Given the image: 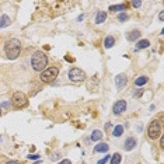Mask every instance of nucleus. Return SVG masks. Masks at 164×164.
<instances>
[{"label": "nucleus", "instance_id": "obj_21", "mask_svg": "<svg viewBox=\"0 0 164 164\" xmlns=\"http://www.w3.org/2000/svg\"><path fill=\"white\" fill-rule=\"evenodd\" d=\"M128 19H129V16H128L126 13H119V16H118V21L124 23V21H126Z\"/></svg>", "mask_w": 164, "mask_h": 164}, {"label": "nucleus", "instance_id": "obj_30", "mask_svg": "<svg viewBox=\"0 0 164 164\" xmlns=\"http://www.w3.org/2000/svg\"><path fill=\"white\" fill-rule=\"evenodd\" d=\"M160 147H164V135L160 136Z\"/></svg>", "mask_w": 164, "mask_h": 164}, {"label": "nucleus", "instance_id": "obj_4", "mask_svg": "<svg viewBox=\"0 0 164 164\" xmlns=\"http://www.w3.org/2000/svg\"><path fill=\"white\" fill-rule=\"evenodd\" d=\"M59 74V69L56 66H52V67H46L44 71L40 73V80L45 84H49V83H53L56 80Z\"/></svg>", "mask_w": 164, "mask_h": 164}, {"label": "nucleus", "instance_id": "obj_1", "mask_svg": "<svg viewBox=\"0 0 164 164\" xmlns=\"http://www.w3.org/2000/svg\"><path fill=\"white\" fill-rule=\"evenodd\" d=\"M20 52H21V42H20V40L11 38V40H8L7 42H6L4 53L8 59H11V61L17 59L20 56Z\"/></svg>", "mask_w": 164, "mask_h": 164}, {"label": "nucleus", "instance_id": "obj_29", "mask_svg": "<svg viewBox=\"0 0 164 164\" xmlns=\"http://www.w3.org/2000/svg\"><path fill=\"white\" fill-rule=\"evenodd\" d=\"M159 20H160V21H163V20H164V11L163 10L159 13Z\"/></svg>", "mask_w": 164, "mask_h": 164}, {"label": "nucleus", "instance_id": "obj_20", "mask_svg": "<svg viewBox=\"0 0 164 164\" xmlns=\"http://www.w3.org/2000/svg\"><path fill=\"white\" fill-rule=\"evenodd\" d=\"M122 161V156L119 153H115L111 156V159H109V164H121Z\"/></svg>", "mask_w": 164, "mask_h": 164}, {"label": "nucleus", "instance_id": "obj_8", "mask_svg": "<svg viewBox=\"0 0 164 164\" xmlns=\"http://www.w3.org/2000/svg\"><path fill=\"white\" fill-rule=\"evenodd\" d=\"M136 146H138V140H136V138L129 136V138H126L125 139V142H124V150L125 151H130V150H133Z\"/></svg>", "mask_w": 164, "mask_h": 164}, {"label": "nucleus", "instance_id": "obj_17", "mask_svg": "<svg viewBox=\"0 0 164 164\" xmlns=\"http://www.w3.org/2000/svg\"><path fill=\"white\" fill-rule=\"evenodd\" d=\"M103 132H101L100 129H95V130H93V133H91V140L93 142H101V139H103Z\"/></svg>", "mask_w": 164, "mask_h": 164}, {"label": "nucleus", "instance_id": "obj_23", "mask_svg": "<svg viewBox=\"0 0 164 164\" xmlns=\"http://www.w3.org/2000/svg\"><path fill=\"white\" fill-rule=\"evenodd\" d=\"M27 159L28 160H40V156H38V154H29V156H27Z\"/></svg>", "mask_w": 164, "mask_h": 164}, {"label": "nucleus", "instance_id": "obj_28", "mask_svg": "<svg viewBox=\"0 0 164 164\" xmlns=\"http://www.w3.org/2000/svg\"><path fill=\"white\" fill-rule=\"evenodd\" d=\"M132 6L138 8V7H140V6H142V2H139V0H138V2H132Z\"/></svg>", "mask_w": 164, "mask_h": 164}, {"label": "nucleus", "instance_id": "obj_9", "mask_svg": "<svg viewBox=\"0 0 164 164\" xmlns=\"http://www.w3.org/2000/svg\"><path fill=\"white\" fill-rule=\"evenodd\" d=\"M128 84V77L126 74H118L117 77H115V86H117L118 90H121V88H124L125 86Z\"/></svg>", "mask_w": 164, "mask_h": 164}, {"label": "nucleus", "instance_id": "obj_22", "mask_svg": "<svg viewBox=\"0 0 164 164\" xmlns=\"http://www.w3.org/2000/svg\"><path fill=\"white\" fill-rule=\"evenodd\" d=\"M142 94H143V88H139V90H136L135 93H133V97H136V98H138V97H140Z\"/></svg>", "mask_w": 164, "mask_h": 164}, {"label": "nucleus", "instance_id": "obj_12", "mask_svg": "<svg viewBox=\"0 0 164 164\" xmlns=\"http://www.w3.org/2000/svg\"><path fill=\"white\" fill-rule=\"evenodd\" d=\"M149 83V77L147 76H138L135 79V86H138V87H143V86H146Z\"/></svg>", "mask_w": 164, "mask_h": 164}, {"label": "nucleus", "instance_id": "obj_35", "mask_svg": "<svg viewBox=\"0 0 164 164\" xmlns=\"http://www.w3.org/2000/svg\"><path fill=\"white\" fill-rule=\"evenodd\" d=\"M83 164H84V163H83Z\"/></svg>", "mask_w": 164, "mask_h": 164}, {"label": "nucleus", "instance_id": "obj_25", "mask_svg": "<svg viewBox=\"0 0 164 164\" xmlns=\"http://www.w3.org/2000/svg\"><path fill=\"white\" fill-rule=\"evenodd\" d=\"M109 159H111V156H105V157H104V159H101L100 161H98V164H105V163L108 161Z\"/></svg>", "mask_w": 164, "mask_h": 164}, {"label": "nucleus", "instance_id": "obj_24", "mask_svg": "<svg viewBox=\"0 0 164 164\" xmlns=\"http://www.w3.org/2000/svg\"><path fill=\"white\" fill-rule=\"evenodd\" d=\"M112 128H114V126H112L111 122H107V124H105V132H109V130H112Z\"/></svg>", "mask_w": 164, "mask_h": 164}, {"label": "nucleus", "instance_id": "obj_3", "mask_svg": "<svg viewBox=\"0 0 164 164\" xmlns=\"http://www.w3.org/2000/svg\"><path fill=\"white\" fill-rule=\"evenodd\" d=\"M161 135H163L161 121L153 119V121L150 122V125H149V128H147V136L151 139V140H156V139H159Z\"/></svg>", "mask_w": 164, "mask_h": 164}, {"label": "nucleus", "instance_id": "obj_16", "mask_svg": "<svg viewBox=\"0 0 164 164\" xmlns=\"http://www.w3.org/2000/svg\"><path fill=\"white\" fill-rule=\"evenodd\" d=\"M126 8V4L125 3H122V4H115V6H109L108 10L112 11V13H118V11H121V13H124V10Z\"/></svg>", "mask_w": 164, "mask_h": 164}, {"label": "nucleus", "instance_id": "obj_13", "mask_svg": "<svg viewBox=\"0 0 164 164\" xmlns=\"http://www.w3.org/2000/svg\"><path fill=\"white\" fill-rule=\"evenodd\" d=\"M150 46V41L149 40H139L138 44L135 46V50H140V49H146V48Z\"/></svg>", "mask_w": 164, "mask_h": 164}, {"label": "nucleus", "instance_id": "obj_27", "mask_svg": "<svg viewBox=\"0 0 164 164\" xmlns=\"http://www.w3.org/2000/svg\"><path fill=\"white\" fill-rule=\"evenodd\" d=\"M59 157H61V156H59V153H53V154H52V156H50V159H52V160H53V161H56V160H58V159H59Z\"/></svg>", "mask_w": 164, "mask_h": 164}, {"label": "nucleus", "instance_id": "obj_34", "mask_svg": "<svg viewBox=\"0 0 164 164\" xmlns=\"http://www.w3.org/2000/svg\"><path fill=\"white\" fill-rule=\"evenodd\" d=\"M0 117H2V108H0Z\"/></svg>", "mask_w": 164, "mask_h": 164}, {"label": "nucleus", "instance_id": "obj_7", "mask_svg": "<svg viewBox=\"0 0 164 164\" xmlns=\"http://www.w3.org/2000/svg\"><path fill=\"white\" fill-rule=\"evenodd\" d=\"M112 111H114L115 115L124 114V112L126 111V101H125V100H119V101H117V103L114 104V107H112Z\"/></svg>", "mask_w": 164, "mask_h": 164}, {"label": "nucleus", "instance_id": "obj_32", "mask_svg": "<svg viewBox=\"0 0 164 164\" xmlns=\"http://www.w3.org/2000/svg\"><path fill=\"white\" fill-rule=\"evenodd\" d=\"M6 164H20L19 161H14V160H11V161H7Z\"/></svg>", "mask_w": 164, "mask_h": 164}, {"label": "nucleus", "instance_id": "obj_6", "mask_svg": "<svg viewBox=\"0 0 164 164\" xmlns=\"http://www.w3.org/2000/svg\"><path fill=\"white\" fill-rule=\"evenodd\" d=\"M67 76H69V79L74 83H80V82H83V80H86V77H87L84 71L82 69H79V67H71Z\"/></svg>", "mask_w": 164, "mask_h": 164}, {"label": "nucleus", "instance_id": "obj_26", "mask_svg": "<svg viewBox=\"0 0 164 164\" xmlns=\"http://www.w3.org/2000/svg\"><path fill=\"white\" fill-rule=\"evenodd\" d=\"M0 108H10V103H7V101H6V103H2L0 104Z\"/></svg>", "mask_w": 164, "mask_h": 164}, {"label": "nucleus", "instance_id": "obj_19", "mask_svg": "<svg viewBox=\"0 0 164 164\" xmlns=\"http://www.w3.org/2000/svg\"><path fill=\"white\" fill-rule=\"evenodd\" d=\"M122 133H124V126L122 125H117V126L112 128V136L114 138H119Z\"/></svg>", "mask_w": 164, "mask_h": 164}, {"label": "nucleus", "instance_id": "obj_2", "mask_svg": "<svg viewBox=\"0 0 164 164\" xmlns=\"http://www.w3.org/2000/svg\"><path fill=\"white\" fill-rule=\"evenodd\" d=\"M31 66L35 71H44L48 66V56L42 50H35L34 55L31 56Z\"/></svg>", "mask_w": 164, "mask_h": 164}, {"label": "nucleus", "instance_id": "obj_15", "mask_svg": "<svg viewBox=\"0 0 164 164\" xmlns=\"http://www.w3.org/2000/svg\"><path fill=\"white\" fill-rule=\"evenodd\" d=\"M114 45H115V38L112 37V35H108V37H105V40H104V48L109 49V48H112Z\"/></svg>", "mask_w": 164, "mask_h": 164}, {"label": "nucleus", "instance_id": "obj_5", "mask_svg": "<svg viewBox=\"0 0 164 164\" xmlns=\"http://www.w3.org/2000/svg\"><path fill=\"white\" fill-rule=\"evenodd\" d=\"M11 105L17 109L24 108V107L28 105V98H27V95L23 91H16L13 94V97H11Z\"/></svg>", "mask_w": 164, "mask_h": 164}, {"label": "nucleus", "instance_id": "obj_33", "mask_svg": "<svg viewBox=\"0 0 164 164\" xmlns=\"http://www.w3.org/2000/svg\"><path fill=\"white\" fill-rule=\"evenodd\" d=\"M83 19H84V14H82V16H80L77 20H79V21H83Z\"/></svg>", "mask_w": 164, "mask_h": 164}, {"label": "nucleus", "instance_id": "obj_10", "mask_svg": "<svg viewBox=\"0 0 164 164\" xmlns=\"http://www.w3.org/2000/svg\"><path fill=\"white\" fill-rule=\"evenodd\" d=\"M140 35H142V32L139 31V29H132V31L126 32V40L129 41V42H135V41L140 40Z\"/></svg>", "mask_w": 164, "mask_h": 164}, {"label": "nucleus", "instance_id": "obj_11", "mask_svg": "<svg viewBox=\"0 0 164 164\" xmlns=\"http://www.w3.org/2000/svg\"><path fill=\"white\" fill-rule=\"evenodd\" d=\"M109 150V146L104 142H98V145L94 146V151L95 153H107Z\"/></svg>", "mask_w": 164, "mask_h": 164}, {"label": "nucleus", "instance_id": "obj_14", "mask_svg": "<svg viewBox=\"0 0 164 164\" xmlns=\"http://www.w3.org/2000/svg\"><path fill=\"white\" fill-rule=\"evenodd\" d=\"M105 20H107V13H105V11H98L97 16H95L94 23L95 24H103Z\"/></svg>", "mask_w": 164, "mask_h": 164}, {"label": "nucleus", "instance_id": "obj_31", "mask_svg": "<svg viewBox=\"0 0 164 164\" xmlns=\"http://www.w3.org/2000/svg\"><path fill=\"white\" fill-rule=\"evenodd\" d=\"M59 164H71V161H70L69 159H65V160H62V161L59 163Z\"/></svg>", "mask_w": 164, "mask_h": 164}, {"label": "nucleus", "instance_id": "obj_18", "mask_svg": "<svg viewBox=\"0 0 164 164\" xmlns=\"http://www.w3.org/2000/svg\"><path fill=\"white\" fill-rule=\"evenodd\" d=\"M10 23H11V20H10V17L8 16H2L0 17V29L2 28H6V27H8L10 25Z\"/></svg>", "mask_w": 164, "mask_h": 164}]
</instances>
